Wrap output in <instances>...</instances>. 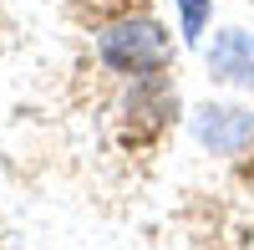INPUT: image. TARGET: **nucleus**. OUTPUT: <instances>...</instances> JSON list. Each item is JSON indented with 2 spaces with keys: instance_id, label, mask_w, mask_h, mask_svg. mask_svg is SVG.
<instances>
[{
  "instance_id": "obj_5",
  "label": "nucleus",
  "mask_w": 254,
  "mask_h": 250,
  "mask_svg": "<svg viewBox=\"0 0 254 250\" xmlns=\"http://www.w3.org/2000/svg\"><path fill=\"white\" fill-rule=\"evenodd\" d=\"M208 15H214V0H178V36H183V46H198L203 41Z\"/></svg>"
},
{
  "instance_id": "obj_1",
  "label": "nucleus",
  "mask_w": 254,
  "mask_h": 250,
  "mask_svg": "<svg viewBox=\"0 0 254 250\" xmlns=\"http://www.w3.org/2000/svg\"><path fill=\"white\" fill-rule=\"evenodd\" d=\"M97 61L117 77H153V72H168L173 61V41L158 26L153 15H117L97 31Z\"/></svg>"
},
{
  "instance_id": "obj_2",
  "label": "nucleus",
  "mask_w": 254,
  "mask_h": 250,
  "mask_svg": "<svg viewBox=\"0 0 254 250\" xmlns=\"http://www.w3.org/2000/svg\"><path fill=\"white\" fill-rule=\"evenodd\" d=\"M173 113H178V87L168 82L163 72L153 77H132V87L122 92L117 102V128H122V143H158L168 128H173Z\"/></svg>"
},
{
  "instance_id": "obj_4",
  "label": "nucleus",
  "mask_w": 254,
  "mask_h": 250,
  "mask_svg": "<svg viewBox=\"0 0 254 250\" xmlns=\"http://www.w3.org/2000/svg\"><path fill=\"white\" fill-rule=\"evenodd\" d=\"M208 77L224 82V87L254 92V31H239V26L219 31L214 46H208Z\"/></svg>"
},
{
  "instance_id": "obj_3",
  "label": "nucleus",
  "mask_w": 254,
  "mask_h": 250,
  "mask_svg": "<svg viewBox=\"0 0 254 250\" xmlns=\"http://www.w3.org/2000/svg\"><path fill=\"white\" fill-rule=\"evenodd\" d=\"M193 138H198L203 153L239 158L254 148V113L239 108V102H203L193 113Z\"/></svg>"
}]
</instances>
